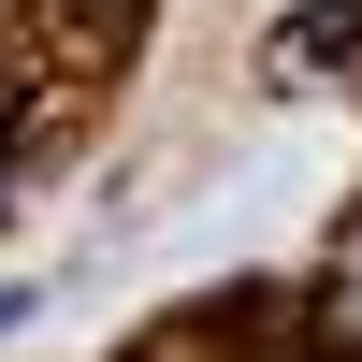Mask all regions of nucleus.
Here are the masks:
<instances>
[{"label":"nucleus","mask_w":362,"mask_h":362,"mask_svg":"<svg viewBox=\"0 0 362 362\" xmlns=\"http://www.w3.org/2000/svg\"><path fill=\"white\" fill-rule=\"evenodd\" d=\"M276 87H319V73H362V0H290L276 44H261Z\"/></svg>","instance_id":"obj_1"},{"label":"nucleus","mask_w":362,"mask_h":362,"mask_svg":"<svg viewBox=\"0 0 362 362\" xmlns=\"http://www.w3.org/2000/svg\"><path fill=\"white\" fill-rule=\"evenodd\" d=\"M261 319H276V276H247V305H218V319H160V334L116 348V362H247Z\"/></svg>","instance_id":"obj_2"},{"label":"nucleus","mask_w":362,"mask_h":362,"mask_svg":"<svg viewBox=\"0 0 362 362\" xmlns=\"http://www.w3.org/2000/svg\"><path fill=\"white\" fill-rule=\"evenodd\" d=\"M305 319H319V348L362 362V203L334 218V247H319V290H305Z\"/></svg>","instance_id":"obj_3"},{"label":"nucleus","mask_w":362,"mask_h":362,"mask_svg":"<svg viewBox=\"0 0 362 362\" xmlns=\"http://www.w3.org/2000/svg\"><path fill=\"white\" fill-rule=\"evenodd\" d=\"M0 232H15V160H0Z\"/></svg>","instance_id":"obj_4"},{"label":"nucleus","mask_w":362,"mask_h":362,"mask_svg":"<svg viewBox=\"0 0 362 362\" xmlns=\"http://www.w3.org/2000/svg\"><path fill=\"white\" fill-rule=\"evenodd\" d=\"M15 319H29V290H0V334H15Z\"/></svg>","instance_id":"obj_5"}]
</instances>
